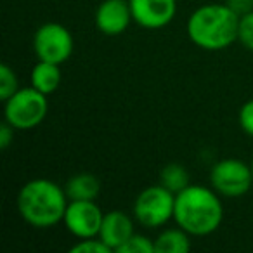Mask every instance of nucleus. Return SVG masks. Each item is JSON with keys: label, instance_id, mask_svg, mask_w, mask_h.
I'll list each match as a JSON object with an SVG mask.
<instances>
[{"label": "nucleus", "instance_id": "obj_14", "mask_svg": "<svg viewBox=\"0 0 253 253\" xmlns=\"http://www.w3.org/2000/svg\"><path fill=\"white\" fill-rule=\"evenodd\" d=\"M191 246V234L179 225L175 229H165L155 239L156 253H187Z\"/></svg>", "mask_w": 253, "mask_h": 253}, {"label": "nucleus", "instance_id": "obj_18", "mask_svg": "<svg viewBox=\"0 0 253 253\" xmlns=\"http://www.w3.org/2000/svg\"><path fill=\"white\" fill-rule=\"evenodd\" d=\"M70 252L71 253H111L113 250L97 236V238L78 239V243L71 246Z\"/></svg>", "mask_w": 253, "mask_h": 253}, {"label": "nucleus", "instance_id": "obj_17", "mask_svg": "<svg viewBox=\"0 0 253 253\" xmlns=\"http://www.w3.org/2000/svg\"><path fill=\"white\" fill-rule=\"evenodd\" d=\"M19 90V82L16 71L9 64L0 66V101L5 102L11 95Z\"/></svg>", "mask_w": 253, "mask_h": 253}, {"label": "nucleus", "instance_id": "obj_15", "mask_svg": "<svg viewBox=\"0 0 253 253\" xmlns=\"http://www.w3.org/2000/svg\"><path fill=\"white\" fill-rule=\"evenodd\" d=\"M160 184L177 194L191 184L189 172L180 163H169L160 172Z\"/></svg>", "mask_w": 253, "mask_h": 253}, {"label": "nucleus", "instance_id": "obj_16", "mask_svg": "<svg viewBox=\"0 0 253 253\" xmlns=\"http://www.w3.org/2000/svg\"><path fill=\"white\" fill-rule=\"evenodd\" d=\"M116 252L118 253H156V248H155V241H153V239H149L148 236H144V234L134 232Z\"/></svg>", "mask_w": 253, "mask_h": 253}, {"label": "nucleus", "instance_id": "obj_6", "mask_svg": "<svg viewBox=\"0 0 253 253\" xmlns=\"http://www.w3.org/2000/svg\"><path fill=\"white\" fill-rule=\"evenodd\" d=\"M73 49V35L61 23H43L33 35V50L39 61L63 64L71 57Z\"/></svg>", "mask_w": 253, "mask_h": 253}, {"label": "nucleus", "instance_id": "obj_8", "mask_svg": "<svg viewBox=\"0 0 253 253\" xmlns=\"http://www.w3.org/2000/svg\"><path fill=\"white\" fill-rule=\"evenodd\" d=\"M102 218L104 213L95 200H71L64 211L63 224L75 238L87 239L99 236Z\"/></svg>", "mask_w": 253, "mask_h": 253}, {"label": "nucleus", "instance_id": "obj_7", "mask_svg": "<svg viewBox=\"0 0 253 253\" xmlns=\"http://www.w3.org/2000/svg\"><path fill=\"white\" fill-rule=\"evenodd\" d=\"M210 184L220 196L241 198L253 186L252 167L236 158H224L210 170Z\"/></svg>", "mask_w": 253, "mask_h": 253}, {"label": "nucleus", "instance_id": "obj_11", "mask_svg": "<svg viewBox=\"0 0 253 253\" xmlns=\"http://www.w3.org/2000/svg\"><path fill=\"white\" fill-rule=\"evenodd\" d=\"M134 232V220H132L130 215H126L122 210H113L104 213L101 231H99V238L113 252H116Z\"/></svg>", "mask_w": 253, "mask_h": 253}, {"label": "nucleus", "instance_id": "obj_13", "mask_svg": "<svg viewBox=\"0 0 253 253\" xmlns=\"http://www.w3.org/2000/svg\"><path fill=\"white\" fill-rule=\"evenodd\" d=\"M64 191L68 194V200H95L101 193V180L94 173L82 172L75 173L73 177L66 180Z\"/></svg>", "mask_w": 253, "mask_h": 253}, {"label": "nucleus", "instance_id": "obj_5", "mask_svg": "<svg viewBox=\"0 0 253 253\" xmlns=\"http://www.w3.org/2000/svg\"><path fill=\"white\" fill-rule=\"evenodd\" d=\"M175 193L162 184H155L137 194L134 201V218L146 229H160L173 220Z\"/></svg>", "mask_w": 253, "mask_h": 253}, {"label": "nucleus", "instance_id": "obj_19", "mask_svg": "<svg viewBox=\"0 0 253 253\" xmlns=\"http://www.w3.org/2000/svg\"><path fill=\"white\" fill-rule=\"evenodd\" d=\"M238 42L245 49L253 50V11L248 14L239 16V26H238Z\"/></svg>", "mask_w": 253, "mask_h": 253}, {"label": "nucleus", "instance_id": "obj_2", "mask_svg": "<svg viewBox=\"0 0 253 253\" xmlns=\"http://www.w3.org/2000/svg\"><path fill=\"white\" fill-rule=\"evenodd\" d=\"M238 26L239 16L227 4H207L191 12L186 32L196 47L217 52L238 40Z\"/></svg>", "mask_w": 253, "mask_h": 253}, {"label": "nucleus", "instance_id": "obj_10", "mask_svg": "<svg viewBox=\"0 0 253 253\" xmlns=\"http://www.w3.org/2000/svg\"><path fill=\"white\" fill-rule=\"evenodd\" d=\"M134 21L128 0H102L95 9V26L102 35L118 37Z\"/></svg>", "mask_w": 253, "mask_h": 253}, {"label": "nucleus", "instance_id": "obj_3", "mask_svg": "<svg viewBox=\"0 0 253 253\" xmlns=\"http://www.w3.org/2000/svg\"><path fill=\"white\" fill-rule=\"evenodd\" d=\"M70 203L64 187L50 179L28 180L18 193V211L28 225L49 229L63 222Z\"/></svg>", "mask_w": 253, "mask_h": 253}, {"label": "nucleus", "instance_id": "obj_21", "mask_svg": "<svg viewBox=\"0 0 253 253\" xmlns=\"http://www.w3.org/2000/svg\"><path fill=\"white\" fill-rule=\"evenodd\" d=\"M14 132H16V128L11 123L4 122L0 125V149H2V151H5V149L12 144V141H14Z\"/></svg>", "mask_w": 253, "mask_h": 253}, {"label": "nucleus", "instance_id": "obj_12", "mask_svg": "<svg viewBox=\"0 0 253 253\" xmlns=\"http://www.w3.org/2000/svg\"><path fill=\"white\" fill-rule=\"evenodd\" d=\"M61 64L49 63V61H37L32 70V87L40 90L42 94L50 95L61 85Z\"/></svg>", "mask_w": 253, "mask_h": 253}, {"label": "nucleus", "instance_id": "obj_9", "mask_svg": "<svg viewBox=\"0 0 253 253\" xmlns=\"http://www.w3.org/2000/svg\"><path fill=\"white\" fill-rule=\"evenodd\" d=\"M134 23L146 30L169 26L177 14V0H128Z\"/></svg>", "mask_w": 253, "mask_h": 253}, {"label": "nucleus", "instance_id": "obj_4", "mask_svg": "<svg viewBox=\"0 0 253 253\" xmlns=\"http://www.w3.org/2000/svg\"><path fill=\"white\" fill-rule=\"evenodd\" d=\"M49 111L47 95L35 87H23L4 102L5 122L16 130H32L45 120Z\"/></svg>", "mask_w": 253, "mask_h": 253}, {"label": "nucleus", "instance_id": "obj_1", "mask_svg": "<svg viewBox=\"0 0 253 253\" xmlns=\"http://www.w3.org/2000/svg\"><path fill=\"white\" fill-rule=\"evenodd\" d=\"M173 220L191 236H210L222 225L224 205L213 187L189 184L175 194Z\"/></svg>", "mask_w": 253, "mask_h": 253}, {"label": "nucleus", "instance_id": "obj_22", "mask_svg": "<svg viewBox=\"0 0 253 253\" xmlns=\"http://www.w3.org/2000/svg\"><path fill=\"white\" fill-rule=\"evenodd\" d=\"M225 4L238 16L248 14V12L253 11V0H225Z\"/></svg>", "mask_w": 253, "mask_h": 253}, {"label": "nucleus", "instance_id": "obj_20", "mask_svg": "<svg viewBox=\"0 0 253 253\" xmlns=\"http://www.w3.org/2000/svg\"><path fill=\"white\" fill-rule=\"evenodd\" d=\"M238 120H239V126H241V130L245 132L246 135L253 137V99L246 101L245 104L241 106Z\"/></svg>", "mask_w": 253, "mask_h": 253}, {"label": "nucleus", "instance_id": "obj_23", "mask_svg": "<svg viewBox=\"0 0 253 253\" xmlns=\"http://www.w3.org/2000/svg\"><path fill=\"white\" fill-rule=\"evenodd\" d=\"M250 167H252V173H253V160H252V165H250Z\"/></svg>", "mask_w": 253, "mask_h": 253}]
</instances>
